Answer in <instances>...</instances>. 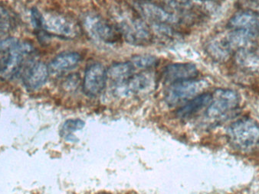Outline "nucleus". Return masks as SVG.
Returning a JSON list of instances; mask_svg holds the SVG:
<instances>
[{
	"mask_svg": "<svg viewBox=\"0 0 259 194\" xmlns=\"http://www.w3.org/2000/svg\"><path fill=\"white\" fill-rule=\"evenodd\" d=\"M14 26V20L10 12L0 6V30L9 32Z\"/></svg>",
	"mask_w": 259,
	"mask_h": 194,
	"instance_id": "obj_21",
	"label": "nucleus"
},
{
	"mask_svg": "<svg viewBox=\"0 0 259 194\" xmlns=\"http://www.w3.org/2000/svg\"><path fill=\"white\" fill-rule=\"evenodd\" d=\"M199 71L192 63H176L168 65L164 71L165 79L171 84L196 79Z\"/></svg>",
	"mask_w": 259,
	"mask_h": 194,
	"instance_id": "obj_12",
	"label": "nucleus"
},
{
	"mask_svg": "<svg viewBox=\"0 0 259 194\" xmlns=\"http://www.w3.org/2000/svg\"><path fill=\"white\" fill-rule=\"evenodd\" d=\"M19 41L17 38L14 37H9V38L0 39V54H7L18 45Z\"/></svg>",
	"mask_w": 259,
	"mask_h": 194,
	"instance_id": "obj_22",
	"label": "nucleus"
},
{
	"mask_svg": "<svg viewBox=\"0 0 259 194\" xmlns=\"http://www.w3.org/2000/svg\"><path fill=\"white\" fill-rule=\"evenodd\" d=\"M117 29L122 38L136 46L148 45L153 41V34L147 22L132 13H123L117 18Z\"/></svg>",
	"mask_w": 259,
	"mask_h": 194,
	"instance_id": "obj_2",
	"label": "nucleus"
},
{
	"mask_svg": "<svg viewBox=\"0 0 259 194\" xmlns=\"http://www.w3.org/2000/svg\"><path fill=\"white\" fill-rule=\"evenodd\" d=\"M31 17H32V22L34 27L38 30L41 29L42 14L36 8H33L31 11Z\"/></svg>",
	"mask_w": 259,
	"mask_h": 194,
	"instance_id": "obj_23",
	"label": "nucleus"
},
{
	"mask_svg": "<svg viewBox=\"0 0 259 194\" xmlns=\"http://www.w3.org/2000/svg\"><path fill=\"white\" fill-rule=\"evenodd\" d=\"M84 121L81 119H69L64 123L62 128V135L66 140H74L73 133L84 128Z\"/></svg>",
	"mask_w": 259,
	"mask_h": 194,
	"instance_id": "obj_19",
	"label": "nucleus"
},
{
	"mask_svg": "<svg viewBox=\"0 0 259 194\" xmlns=\"http://www.w3.org/2000/svg\"><path fill=\"white\" fill-rule=\"evenodd\" d=\"M108 81L107 69L100 63H94L86 68L83 78V91L89 97H96L105 90Z\"/></svg>",
	"mask_w": 259,
	"mask_h": 194,
	"instance_id": "obj_9",
	"label": "nucleus"
},
{
	"mask_svg": "<svg viewBox=\"0 0 259 194\" xmlns=\"http://www.w3.org/2000/svg\"><path fill=\"white\" fill-rule=\"evenodd\" d=\"M222 41L229 53L233 51L254 49L259 45V33L256 31L235 29Z\"/></svg>",
	"mask_w": 259,
	"mask_h": 194,
	"instance_id": "obj_10",
	"label": "nucleus"
},
{
	"mask_svg": "<svg viewBox=\"0 0 259 194\" xmlns=\"http://www.w3.org/2000/svg\"><path fill=\"white\" fill-rule=\"evenodd\" d=\"M81 60L80 54L74 51L61 53L52 60L48 66L53 74H61L74 69Z\"/></svg>",
	"mask_w": 259,
	"mask_h": 194,
	"instance_id": "obj_15",
	"label": "nucleus"
},
{
	"mask_svg": "<svg viewBox=\"0 0 259 194\" xmlns=\"http://www.w3.org/2000/svg\"><path fill=\"white\" fill-rule=\"evenodd\" d=\"M229 26L234 29L259 30V13L251 10L238 12L229 19Z\"/></svg>",
	"mask_w": 259,
	"mask_h": 194,
	"instance_id": "obj_17",
	"label": "nucleus"
},
{
	"mask_svg": "<svg viewBox=\"0 0 259 194\" xmlns=\"http://www.w3.org/2000/svg\"><path fill=\"white\" fill-rule=\"evenodd\" d=\"M239 104V96L229 89H219L212 94V101L207 107L206 115L211 118H223Z\"/></svg>",
	"mask_w": 259,
	"mask_h": 194,
	"instance_id": "obj_8",
	"label": "nucleus"
},
{
	"mask_svg": "<svg viewBox=\"0 0 259 194\" xmlns=\"http://www.w3.org/2000/svg\"><path fill=\"white\" fill-rule=\"evenodd\" d=\"M212 94L209 93H202L179 108L176 115L179 118H188L195 115L201 109L208 107L212 101Z\"/></svg>",
	"mask_w": 259,
	"mask_h": 194,
	"instance_id": "obj_16",
	"label": "nucleus"
},
{
	"mask_svg": "<svg viewBox=\"0 0 259 194\" xmlns=\"http://www.w3.org/2000/svg\"><path fill=\"white\" fill-rule=\"evenodd\" d=\"M49 66L41 61H37L28 67L22 77V82L29 91L38 90L45 85L49 79Z\"/></svg>",
	"mask_w": 259,
	"mask_h": 194,
	"instance_id": "obj_11",
	"label": "nucleus"
},
{
	"mask_svg": "<svg viewBox=\"0 0 259 194\" xmlns=\"http://www.w3.org/2000/svg\"><path fill=\"white\" fill-rule=\"evenodd\" d=\"M132 64L135 68L138 69L148 70L153 67L157 66L158 63V60L157 57L150 54H140V55H135L132 57Z\"/></svg>",
	"mask_w": 259,
	"mask_h": 194,
	"instance_id": "obj_20",
	"label": "nucleus"
},
{
	"mask_svg": "<svg viewBox=\"0 0 259 194\" xmlns=\"http://www.w3.org/2000/svg\"><path fill=\"white\" fill-rule=\"evenodd\" d=\"M228 140L242 152H250L259 145V124L245 117L233 122L228 128Z\"/></svg>",
	"mask_w": 259,
	"mask_h": 194,
	"instance_id": "obj_1",
	"label": "nucleus"
},
{
	"mask_svg": "<svg viewBox=\"0 0 259 194\" xmlns=\"http://www.w3.org/2000/svg\"><path fill=\"white\" fill-rule=\"evenodd\" d=\"M207 87L206 81L196 78L174 83L166 91V103L170 106H178L181 103L184 104L198 95L204 93L203 90Z\"/></svg>",
	"mask_w": 259,
	"mask_h": 194,
	"instance_id": "obj_4",
	"label": "nucleus"
},
{
	"mask_svg": "<svg viewBox=\"0 0 259 194\" xmlns=\"http://www.w3.org/2000/svg\"><path fill=\"white\" fill-rule=\"evenodd\" d=\"M155 85V77L151 72L134 74L127 82L121 87L128 94L139 95L151 91Z\"/></svg>",
	"mask_w": 259,
	"mask_h": 194,
	"instance_id": "obj_13",
	"label": "nucleus"
},
{
	"mask_svg": "<svg viewBox=\"0 0 259 194\" xmlns=\"http://www.w3.org/2000/svg\"><path fill=\"white\" fill-rule=\"evenodd\" d=\"M236 60L241 66L245 68L259 67V56L253 51V49L236 51Z\"/></svg>",
	"mask_w": 259,
	"mask_h": 194,
	"instance_id": "obj_18",
	"label": "nucleus"
},
{
	"mask_svg": "<svg viewBox=\"0 0 259 194\" xmlns=\"http://www.w3.org/2000/svg\"><path fill=\"white\" fill-rule=\"evenodd\" d=\"M135 67L132 62H118L107 70L108 81L116 87L121 88L135 74Z\"/></svg>",
	"mask_w": 259,
	"mask_h": 194,
	"instance_id": "obj_14",
	"label": "nucleus"
},
{
	"mask_svg": "<svg viewBox=\"0 0 259 194\" xmlns=\"http://www.w3.org/2000/svg\"><path fill=\"white\" fill-rule=\"evenodd\" d=\"M41 29L48 35L64 39H74L81 33L79 24L71 18L59 13L42 14Z\"/></svg>",
	"mask_w": 259,
	"mask_h": 194,
	"instance_id": "obj_3",
	"label": "nucleus"
},
{
	"mask_svg": "<svg viewBox=\"0 0 259 194\" xmlns=\"http://www.w3.org/2000/svg\"><path fill=\"white\" fill-rule=\"evenodd\" d=\"M34 51L32 44L29 42H19L14 49L4 56V64L0 71V79L10 81L20 72L26 55Z\"/></svg>",
	"mask_w": 259,
	"mask_h": 194,
	"instance_id": "obj_7",
	"label": "nucleus"
},
{
	"mask_svg": "<svg viewBox=\"0 0 259 194\" xmlns=\"http://www.w3.org/2000/svg\"><path fill=\"white\" fill-rule=\"evenodd\" d=\"M138 13L157 29H174L180 22V18L159 4L150 1H141L137 4Z\"/></svg>",
	"mask_w": 259,
	"mask_h": 194,
	"instance_id": "obj_5",
	"label": "nucleus"
},
{
	"mask_svg": "<svg viewBox=\"0 0 259 194\" xmlns=\"http://www.w3.org/2000/svg\"><path fill=\"white\" fill-rule=\"evenodd\" d=\"M4 57H0V71L2 69L3 64H4Z\"/></svg>",
	"mask_w": 259,
	"mask_h": 194,
	"instance_id": "obj_24",
	"label": "nucleus"
},
{
	"mask_svg": "<svg viewBox=\"0 0 259 194\" xmlns=\"http://www.w3.org/2000/svg\"><path fill=\"white\" fill-rule=\"evenodd\" d=\"M84 26L92 38L105 44H115L121 40V34L115 24L111 23L101 16H86Z\"/></svg>",
	"mask_w": 259,
	"mask_h": 194,
	"instance_id": "obj_6",
	"label": "nucleus"
}]
</instances>
